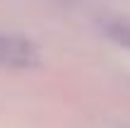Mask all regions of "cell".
<instances>
[{
  "instance_id": "obj_2",
  "label": "cell",
  "mask_w": 130,
  "mask_h": 128,
  "mask_svg": "<svg viewBox=\"0 0 130 128\" xmlns=\"http://www.w3.org/2000/svg\"><path fill=\"white\" fill-rule=\"evenodd\" d=\"M104 32L123 48H130V19H111L104 24Z\"/></svg>"
},
{
  "instance_id": "obj_1",
  "label": "cell",
  "mask_w": 130,
  "mask_h": 128,
  "mask_svg": "<svg viewBox=\"0 0 130 128\" xmlns=\"http://www.w3.org/2000/svg\"><path fill=\"white\" fill-rule=\"evenodd\" d=\"M39 63H41V53L31 39L0 32V68L3 70H31Z\"/></svg>"
}]
</instances>
